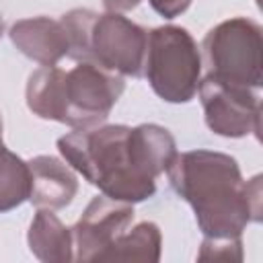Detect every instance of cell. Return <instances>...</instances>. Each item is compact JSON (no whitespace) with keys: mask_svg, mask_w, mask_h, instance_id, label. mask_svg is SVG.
Masks as SVG:
<instances>
[{"mask_svg":"<svg viewBox=\"0 0 263 263\" xmlns=\"http://www.w3.org/2000/svg\"><path fill=\"white\" fill-rule=\"evenodd\" d=\"M27 162L31 173L29 201L35 208L62 210L72 203L78 193V179L70 164L47 154L35 156Z\"/></svg>","mask_w":263,"mask_h":263,"instance_id":"cell-10","label":"cell"},{"mask_svg":"<svg viewBox=\"0 0 263 263\" xmlns=\"http://www.w3.org/2000/svg\"><path fill=\"white\" fill-rule=\"evenodd\" d=\"M123 90L125 82L119 74L92 62H76L72 70L58 66L35 70L27 80L25 99L29 111L41 119L92 127L109 117Z\"/></svg>","mask_w":263,"mask_h":263,"instance_id":"cell-2","label":"cell"},{"mask_svg":"<svg viewBox=\"0 0 263 263\" xmlns=\"http://www.w3.org/2000/svg\"><path fill=\"white\" fill-rule=\"evenodd\" d=\"M201 53L191 33L177 25L148 31L144 76L166 103H189L201 80Z\"/></svg>","mask_w":263,"mask_h":263,"instance_id":"cell-5","label":"cell"},{"mask_svg":"<svg viewBox=\"0 0 263 263\" xmlns=\"http://www.w3.org/2000/svg\"><path fill=\"white\" fill-rule=\"evenodd\" d=\"M2 33H4V21L0 18V37H2Z\"/></svg>","mask_w":263,"mask_h":263,"instance_id":"cell-17","label":"cell"},{"mask_svg":"<svg viewBox=\"0 0 263 263\" xmlns=\"http://www.w3.org/2000/svg\"><path fill=\"white\" fill-rule=\"evenodd\" d=\"M129 125L74 127L58 138L64 160L103 195L140 203L156 193V179L144 175L134 158Z\"/></svg>","mask_w":263,"mask_h":263,"instance_id":"cell-3","label":"cell"},{"mask_svg":"<svg viewBox=\"0 0 263 263\" xmlns=\"http://www.w3.org/2000/svg\"><path fill=\"white\" fill-rule=\"evenodd\" d=\"M148 2H150V6L160 16H164V18H177V16H181L191 6L193 0H148Z\"/></svg>","mask_w":263,"mask_h":263,"instance_id":"cell-15","label":"cell"},{"mask_svg":"<svg viewBox=\"0 0 263 263\" xmlns=\"http://www.w3.org/2000/svg\"><path fill=\"white\" fill-rule=\"evenodd\" d=\"M199 101L210 132L222 138H245L261 129V103L255 88L218 80L210 74L199 80Z\"/></svg>","mask_w":263,"mask_h":263,"instance_id":"cell-7","label":"cell"},{"mask_svg":"<svg viewBox=\"0 0 263 263\" xmlns=\"http://www.w3.org/2000/svg\"><path fill=\"white\" fill-rule=\"evenodd\" d=\"M199 261H242V236L234 238H203Z\"/></svg>","mask_w":263,"mask_h":263,"instance_id":"cell-14","label":"cell"},{"mask_svg":"<svg viewBox=\"0 0 263 263\" xmlns=\"http://www.w3.org/2000/svg\"><path fill=\"white\" fill-rule=\"evenodd\" d=\"M208 74L249 86L263 84V31L259 23L247 16H232L212 27L201 41Z\"/></svg>","mask_w":263,"mask_h":263,"instance_id":"cell-6","label":"cell"},{"mask_svg":"<svg viewBox=\"0 0 263 263\" xmlns=\"http://www.w3.org/2000/svg\"><path fill=\"white\" fill-rule=\"evenodd\" d=\"M8 35L23 55L41 66H58L68 55V35L62 21L49 16L21 18L10 27Z\"/></svg>","mask_w":263,"mask_h":263,"instance_id":"cell-9","label":"cell"},{"mask_svg":"<svg viewBox=\"0 0 263 263\" xmlns=\"http://www.w3.org/2000/svg\"><path fill=\"white\" fill-rule=\"evenodd\" d=\"M31 173L29 162L8 150L0 136V214L18 208L29 199Z\"/></svg>","mask_w":263,"mask_h":263,"instance_id":"cell-13","label":"cell"},{"mask_svg":"<svg viewBox=\"0 0 263 263\" xmlns=\"http://www.w3.org/2000/svg\"><path fill=\"white\" fill-rule=\"evenodd\" d=\"M60 21L68 35V58L119 76H142L148 43L144 27L119 12L97 14L88 8H72Z\"/></svg>","mask_w":263,"mask_h":263,"instance_id":"cell-4","label":"cell"},{"mask_svg":"<svg viewBox=\"0 0 263 263\" xmlns=\"http://www.w3.org/2000/svg\"><path fill=\"white\" fill-rule=\"evenodd\" d=\"M166 175L191 205L203 238L242 236L251 222H261V175L245 181L234 156L189 150L175 156Z\"/></svg>","mask_w":263,"mask_h":263,"instance_id":"cell-1","label":"cell"},{"mask_svg":"<svg viewBox=\"0 0 263 263\" xmlns=\"http://www.w3.org/2000/svg\"><path fill=\"white\" fill-rule=\"evenodd\" d=\"M142 0H103V6L107 12H129L134 10Z\"/></svg>","mask_w":263,"mask_h":263,"instance_id":"cell-16","label":"cell"},{"mask_svg":"<svg viewBox=\"0 0 263 263\" xmlns=\"http://www.w3.org/2000/svg\"><path fill=\"white\" fill-rule=\"evenodd\" d=\"M0 136H2V117H0Z\"/></svg>","mask_w":263,"mask_h":263,"instance_id":"cell-18","label":"cell"},{"mask_svg":"<svg viewBox=\"0 0 263 263\" xmlns=\"http://www.w3.org/2000/svg\"><path fill=\"white\" fill-rule=\"evenodd\" d=\"M29 251L43 263H66L74 259L72 230L53 214V210L37 208L29 232Z\"/></svg>","mask_w":263,"mask_h":263,"instance_id":"cell-11","label":"cell"},{"mask_svg":"<svg viewBox=\"0 0 263 263\" xmlns=\"http://www.w3.org/2000/svg\"><path fill=\"white\" fill-rule=\"evenodd\" d=\"M134 203L97 195L90 199L72 230L74 259L82 263L103 261L111 245L132 226Z\"/></svg>","mask_w":263,"mask_h":263,"instance_id":"cell-8","label":"cell"},{"mask_svg":"<svg viewBox=\"0 0 263 263\" xmlns=\"http://www.w3.org/2000/svg\"><path fill=\"white\" fill-rule=\"evenodd\" d=\"M162 249V234L158 224L140 222L127 228L103 255V261H158Z\"/></svg>","mask_w":263,"mask_h":263,"instance_id":"cell-12","label":"cell"}]
</instances>
